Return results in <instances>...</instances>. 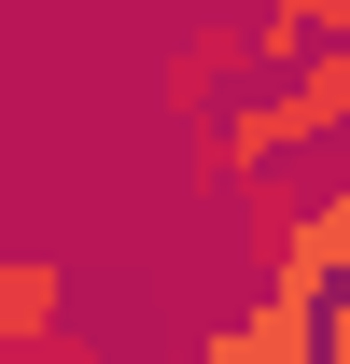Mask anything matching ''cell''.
<instances>
[{
	"mask_svg": "<svg viewBox=\"0 0 350 364\" xmlns=\"http://www.w3.org/2000/svg\"><path fill=\"white\" fill-rule=\"evenodd\" d=\"M196 364H322V309H280V294H253L238 322H211V336H196Z\"/></svg>",
	"mask_w": 350,
	"mask_h": 364,
	"instance_id": "obj_2",
	"label": "cell"
},
{
	"mask_svg": "<svg viewBox=\"0 0 350 364\" xmlns=\"http://www.w3.org/2000/svg\"><path fill=\"white\" fill-rule=\"evenodd\" d=\"M238 70H266V56H253V28H196V43H182L154 85H169V112H182V127L211 140L224 112H238Z\"/></svg>",
	"mask_w": 350,
	"mask_h": 364,
	"instance_id": "obj_1",
	"label": "cell"
},
{
	"mask_svg": "<svg viewBox=\"0 0 350 364\" xmlns=\"http://www.w3.org/2000/svg\"><path fill=\"white\" fill-rule=\"evenodd\" d=\"M0 364H14V350H0Z\"/></svg>",
	"mask_w": 350,
	"mask_h": 364,
	"instance_id": "obj_7",
	"label": "cell"
},
{
	"mask_svg": "<svg viewBox=\"0 0 350 364\" xmlns=\"http://www.w3.org/2000/svg\"><path fill=\"white\" fill-rule=\"evenodd\" d=\"M14 364H98V350H85V336H43V350H14Z\"/></svg>",
	"mask_w": 350,
	"mask_h": 364,
	"instance_id": "obj_6",
	"label": "cell"
},
{
	"mask_svg": "<svg viewBox=\"0 0 350 364\" xmlns=\"http://www.w3.org/2000/svg\"><path fill=\"white\" fill-rule=\"evenodd\" d=\"M238 28H253V56L280 70V85H295L322 43H350V0H238Z\"/></svg>",
	"mask_w": 350,
	"mask_h": 364,
	"instance_id": "obj_4",
	"label": "cell"
},
{
	"mask_svg": "<svg viewBox=\"0 0 350 364\" xmlns=\"http://www.w3.org/2000/svg\"><path fill=\"white\" fill-rule=\"evenodd\" d=\"M322 364H350V294H336V309H322Z\"/></svg>",
	"mask_w": 350,
	"mask_h": 364,
	"instance_id": "obj_5",
	"label": "cell"
},
{
	"mask_svg": "<svg viewBox=\"0 0 350 364\" xmlns=\"http://www.w3.org/2000/svg\"><path fill=\"white\" fill-rule=\"evenodd\" d=\"M70 336V267L56 252H0V350H43Z\"/></svg>",
	"mask_w": 350,
	"mask_h": 364,
	"instance_id": "obj_3",
	"label": "cell"
}]
</instances>
